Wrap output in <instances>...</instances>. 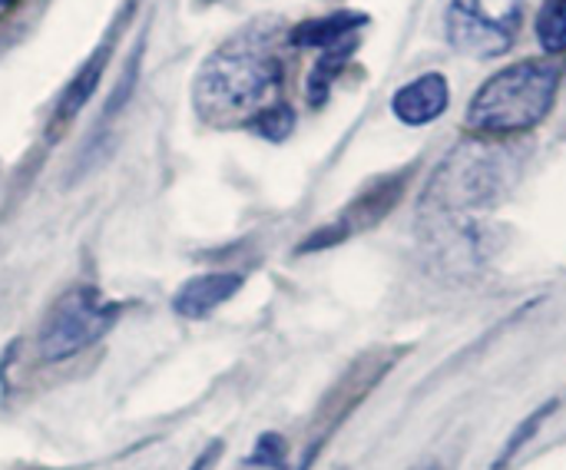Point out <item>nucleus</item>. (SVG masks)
Wrapping results in <instances>:
<instances>
[{
  "label": "nucleus",
  "mask_w": 566,
  "mask_h": 470,
  "mask_svg": "<svg viewBox=\"0 0 566 470\" xmlns=\"http://www.w3.org/2000/svg\"><path fill=\"white\" fill-rule=\"evenodd\" d=\"M560 86V70L551 60L531 56L514 66H504L491 80L481 83V90L471 100L468 123L478 133H521L537 126Z\"/></svg>",
  "instance_id": "nucleus-1"
},
{
  "label": "nucleus",
  "mask_w": 566,
  "mask_h": 470,
  "mask_svg": "<svg viewBox=\"0 0 566 470\" xmlns=\"http://www.w3.org/2000/svg\"><path fill=\"white\" fill-rule=\"evenodd\" d=\"M282 80V63L255 43H229L219 46L196 76V106L212 116L226 119L235 113L262 109L265 96L275 93Z\"/></svg>",
  "instance_id": "nucleus-2"
},
{
  "label": "nucleus",
  "mask_w": 566,
  "mask_h": 470,
  "mask_svg": "<svg viewBox=\"0 0 566 470\" xmlns=\"http://www.w3.org/2000/svg\"><path fill=\"white\" fill-rule=\"evenodd\" d=\"M511 179L514 169L507 149L484 139H464L434 169L428 199H438L444 209H478L497 202Z\"/></svg>",
  "instance_id": "nucleus-3"
},
{
  "label": "nucleus",
  "mask_w": 566,
  "mask_h": 470,
  "mask_svg": "<svg viewBox=\"0 0 566 470\" xmlns=\"http://www.w3.org/2000/svg\"><path fill=\"white\" fill-rule=\"evenodd\" d=\"M119 318V305L103 302L93 289L66 292L46 315L40 328V358L43 362H66L86 348H93Z\"/></svg>",
  "instance_id": "nucleus-4"
},
{
  "label": "nucleus",
  "mask_w": 566,
  "mask_h": 470,
  "mask_svg": "<svg viewBox=\"0 0 566 470\" xmlns=\"http://www.w3.org/2000/svg\"><path fill=\"white\" fill-rule=\"evenodd\" d=\"M524 0H451L448 40L458 53L491 60L514 46Z\"/></svg>",
  "instance_id": "nucleus-5"
},
{
  "label": "nucleus",
  "mask_w": 566,
  "mask_h": 470,
  "mask_svg": "<svg viewBox=\"0 0 566 470\" xmlns=\"http://www.w3.org/2000/svg\"><path fill=\"white\" fill-rule=\"evenodd\" d=\"M451 103V86L444 80V73L431 70L421 73L418 80L405 83L395 96H391V109L405 126H424L431 119H438Z\"/></svg>",
  "instance_id": "nucleus-6"
},
{
  "label": "nucleus",
  "mask_w": 566,
  "mask_h": 470,
  "mask_svg": "<svg viewBox=\"0 0 566 470\" xmlns=\"http://www.w3.org/2000/svg\"><path fill=\"white\" fill-rule=\"evenodd\" d=\"M242 289L239 272H206L179 285L172 295V312L182 318H209Z\"/></svg>",
  "instance_id": "nucleus-7"
},
{
  "label": "nucleus",
  "mask_w": 566,
  "mask_h": 470,
  "mask_svg": "<svg viewBox=\"0 0 566 470\" xmlns=\"http://www.w3.org/2000/svg\"><path fill=\"white\" fill-rule=\"evenodd\" d=\"M109 53H113V36L106 40V43H99V50L73 73V80L63 86V93H60V100H56V109H53V116H50V129H66L76 116H80V109L93 100V93H96V86H99V80H103V73H106V63H109Z\"/></svg>",
  "instance_id": "nucleus-8"
},
{
  "label": "nucleus",
  "mask_w": 566,
  "mask_h": 470,
  "mask_svg": "<svg viewBox=\"0 0 566 470\" xmlns=\"http://www.w3.org/2000/svg\"><path fill=\"white\" fill-rule=\"evenodd\" d=\"M365 23H368L365 13H358V10H338V13H328V17L302 20L289 33V40L298 50H328V46H338V43L352 40V33L361 30Z\"/></svg>",
  "instance_id": "nucleus-9"
},
{
  "label": "nucleus",
  "mask_w": 566,
  "mask_h": 470,
  "mask_svg": "<svg viewBox=\"0 0 566 470\" xmlns=\"http://www.w3.org/2000/svg\"><path fill=\"white\" fill-rule=\"evenodd\" d=\"M401 199V179H381L378 186H371L361 199L352 202L348 216L342 219V226L352 232V229H365V226H375L378 219H385L391 212V206Z\"/></svg>",
  "instance_id": "nucleus-10"
},
{
  "label": "nucleus",
  "mask_w": 566,
  "mask_h": 470,
  "mask_svg": "<svg viewBox=\"0 0 566 470\" xmlns=\"http://www.w3.org/2000/svg\"><path fill=\"white\" fill-rule=\"evenodd\" d=\"M352 53H355V40H345V43L328 46V50L318 53V60H315V66H312V73H308V80H305V93H308V103H312V106H322V103L328 100L332 83H335L338 73L345 70V63L352 60Z\"/></svg>",
  "instance_id": "nucleus-11"
},
{
  "label": "nucleus",
  "mask_w": 566,
  "mask_h": 470,
  "mask_svg": "<svg viewBox=\"0 0 566 470\" xmlns=\"http://www.w3.org/2000/svg\"><path fill=\"white\" fill-rule=\"evenodd\" d=\"M249 129H252L255 136L269 139V143H282V139H289L292 129H295V109H292L289 103L275 100V103H269V106H262V109L252 113Z\"/></svg>",
  "instance_id": "nucleus-12"
},
{
  "label": "nucleus",
  "mask_w": 566,
  "mask_h": 470,
  "mask_svg": "<svg viewBox=\"0 0 566 470\" xmlns=\"http://www.w3.org/2000/svg\"><path fill=\"white\" fill-rule=\"evenodd\" d=\"M537 40L547 53H566V0H544L541 3Z\"/></svg>",
  "instance_id": "nucleus-13"
},
{
  "label": "nucleus",
  "mask_w": 566,
  "mask_h": 470,
  "mask_svg": "<svg viewBox=\"0 0 566 470\" xmlns=\"http://www.w3.org/2000/svg\"><path fill=\"white\" fill-rule=\"evenodd\" d=\"M285 461V438L282 435H262L249 464H259V468H282Z\"/></svg>",
  "instance_id": "nucleus-14"
},
{
  "label": "nucleus",
  "mask_w": 566,
  "mask_h": 470,
  "mask_svg": "<svg viewBox=\"0 0 566 470\" xmlns=\"http://www.w3.org/2000/svg\"><path fill=\"white\" fill-rule=\"evenodd\" d=\"M348 236V229L338 222V226H325V229H315L302 246H298V252H315V249H328V246H335V242H342Z\"/></svg>",
  "instance_id": "nucleus-15"
},
{
  "label": "nucleus",
  "mask_w": 566,
  "mask_h": 470,
  "mask_svg": "<svg viewBox=\"0 0 566 470\" xmlns=\"http://www.w3.org/2000/svg\"><path fill=\"white\" fill-rule=\"evenodd\" d=\"M219 458H222V441H212V445L189 464V470H212L219 464Z\"/></svg>",
  "instance_id": "nucleus-16"
},
{
  "label": "nucleus",
  "mask_w": 566,
  "mask_h": 470,
  "mask_svg": "<svg viewBox=\"0 0 566 470\" xmlns=\"http://www.w3.org/2000/svg\"><path fill=\"white\" fill-rule=\"evenodd\" d=\"M415 470H441V464H438V461H428V464H421V468Z\"/></svg>",
  "instance_id": "nucleus-17"
},
{
  "label": "nucleus",
  "mask_w": 566,
  "mask_h": 470,
  "mask_svg": "<svg viewBox=\"0 0 566 470\" xmlns=\"http://www.w3.org/2000/svg\"><path fill=\"white\" fill-rule=\"evenodd\" d=\"M13 3H17V0H0V13H7V10H10Z\"/></svg>",
  "instance_id": "nucleus-18"
}]
</instances>
